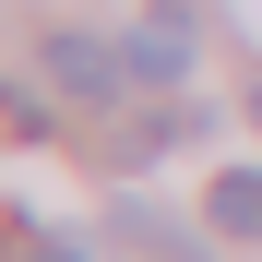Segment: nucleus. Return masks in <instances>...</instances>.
Returning <instances> with one entry per match:
<instances>
[{
	"instance_id": "obj_1",
	"label": "nucleus",
	"mask_w": 262,
	"mask_h": 262,
	"mask_svg": "<svg viewBox=\"0 0 262 262\" xmlns=\"http://www.w3.org/2000/svg\"><path fill=\"white\" fill-rule=\"evenodd\" d=\"M48 83L83 107H119V83H131V48H107V36H48Z\"/></svg>"
},
{
	"instance_id": "obj_2",
	"label": "nucleus",
	"mask_w": 262,
	"mask_h": 262,
	"mask_svg": "<svg viewBox=\"0 0 262 262\" xmlns=\"http://www.w3.org/2000/svg\"><path fill=\"white\" fill-rule=\"evenodd\" d=\"M191 72V12H143L131 24V83H179Z\"/></svg>"
},
{
	"instance_id": "obj_3",
	"label": "nucleus",
	"mask_w": 262,
	"mask_h": 262,
	"mask_svg": "<svg viewBox=\"0 0 262 262\" xmlns=\"http://www.w3.org/2000/svg\"><path fill=\"white\" fill-rule=\"evenodd\" d=\"M203 227L214 238H262V167H227V179L203 191Z\"/></svg>"
},
{
	"instance_id": "obj_4",
	"label": "nucleus",
	"mask_w": 262,
	"mask_h": 262,
	"mask_svg": "<svg viewBox=\"0 0 262 262\" xmlns=\"http://www.w3.org/2000/svg\"><path fill=\"white\" fill-rule=\"evenodd\" d=\"M107 227H119V250H131V262H203V238H179V227H167L155 203H119Z\"/></svg>"
},
{
	"instance_id": "obj_5",
	"label": "nucleus",
	"mask_w": 262,
	"mask_h": 262,
	"mask_svg": "<svg viewBox=\"0 0 262 262\" xmlns=\"http://www.w3.org/2000/svg\"><path fill=\"white\" fill-rule=\"evenodd\" d=\"M250 119H262V83H250Z\"/></svg>"
}]
</instances>
